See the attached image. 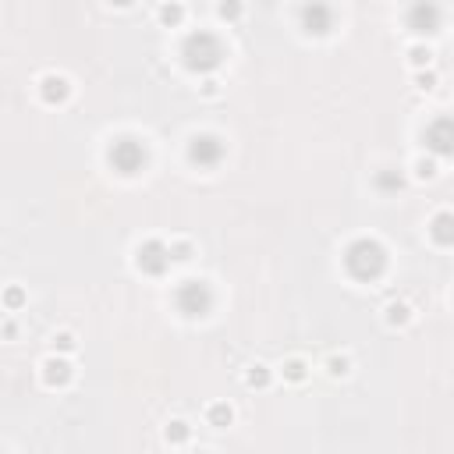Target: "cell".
Returning a JSON list of instances; mask_svg holds the SVG:
<instances>
[{
	"label": "cell",
	"mask_w": 454,
	"mask_h": 454,
	"mask_svg": "<svg viewBox=\"0 0 454 454\" xmlns=\"http://www.w3.org/2000/svg\"><path fill=\"white\" fill-rule=\"evenodd\" d=\"M387 266V252L376 238H355L348 249H345V270L355 277V280H376Z\"/></svg>",
	"instance_id": "6da1fadb"
},
{
	"label": "cell",
	"mask_w": 454,
	"mask_h": 454,
	"mask_svg": "<svg viewBox=\"0 0 454 454\" xmlns=\"http://www.w3.org/2000/svg\"><path fill=\"white\" fill-rule=\"evenodd\" d=\"M181 57H185V64H188L192 71L209 75V71H216L220 61H223V43H220L213 32H202V29H199V32H192V36L185 39Z\"/></svg>",
	"instance_id": "7a4b0ae2"
},
{
	"label": "cell",
	"mask_w": 454,
	"mask_h": 454,
	"mask_svg": "<svg viewBox=\"0 0 454 454\" xmlns=\"http://www.w3.org/2000/svg\"><path fill=\"white\" fill-rule=\"evenodd\" d=\"M174 305L185 312V316H206L213 309V291H209V284L202 277H188L181 280L178 288H174Z\"/></svg>",
	"instance_id": "3957f363"
},
{
	"label": "cell",
	"mask_w": 454,
	"mask_h": 454,
	"mask_svg": "<svg viewBox=\"0 0 454 454\" xmlns=\"http://www.w3.org/2000/svg\"><path fill=\"white\" fill-rule=\"evenodd\" d=\"M110 167L118 170V174H125V178H132V174H139V170L146 167V146L139 142V139H132V135H125V139H118L110 146Z\"/></svg>",
	"instance_id": "277c9868"
},
{
	"label": "cell",
	"mask_w": 454,
	"mask_h": 454,
	"mask_svg": "<svg viewBox=\"0 0 454 454\" xmlns=\"http://www.w3.org/2000/svg\"><path fill=\"white\" fill-rule=\"evenodd\" d=\"M135 266H139L142 273H149V277L167 273V266H170V252H167V245H163L160 238L142 242V245H139V252H135Z\"/></svg>",
	"instance_id": "5b68a950"
},
{
	"label": "cell",
	"mask_w": 454,
	"mask_h": 454,
	"mask_svg": "<svg viewBox=\"0 0 454 454\" xmlns=\"http://www.w3.org/2000/svg\"><path fill=\"white\" fill-rule=\"evenodd\" d=\"M223 142L216 139V135H195L192 142H188V160L195 163V167H216L220 160H223Z\"/></svg>",
	"instance_id": "8992f818"
},
{
	"label": "cell",
	"mask_w": 454,
	"mask_h": 454,
	"mask_svg": "<svg viewBox=\"0 0 454 454\" xmlns=\"http://www.w3.org/2000/svg\"><path fill=\"white\" fill-rule=\"evenodd\" d=\"M302 29L309 36H326L333 29V11L326 4H305L302 8Z\"/></svg>",
	"instance_id": "52a82bcc"
},
{
	"label": "cell",
	"mask_w": 454,
	"mask_h": 454,
	"mask_svg": "<svg viewBox=\"0 0 454 454\" xmlns=\"http://www.w3.org/2000/svg\"><path fill=\"white\" fill-rule=\"evenodd\" d=\"M39 376H43V383H46V387H68V383H71V376H75V369H71V362H68V359H61V355H50V359H43Z\"/></svg>",
	"instance_id": "ba28073f"
},
{
	"label": "cell",
	"mask_w": 454,
	"mask_h": 454,
	"mask_svg": "<svg viewBox=\"0 0 454 454\" xmlns=\"http://www.w3.org/2000/svg\"><path fill=\"white\" fill-rule=\"evenodd\" d=\"M454 142V128H450V121L447 118H436L429 128H426V146L436 153V156H450V146Z\"/></svg>",
	"instance_id": "9c48e42d"
},
{
	"label": "cell",
	"mask_w": 454,
	"mask_h": 454,
	"mask_svg": "<svg viewBox=\"0 0 454 454\" xmlns=\"http://www.w3.org/2000/svg\"><path fill=\"white\" fill-rule=\"evenodd\" d=\"M408 29L412 32H436L440 29V8L436 4H412L408 8Z\"/></svg>",
	"instance_id": "30bf717a"
},
{
	"label": "cell",
	"mask_w": 454,
	"mask_h": 454,
	"mask_svg": "<svg viewBox=\"0 0 454 454\" xmlns=\"http://www.w3.org/2000/svg\"><path fill=\"white\" fill-rule=\"evenodd\" d=\"M39 96H43V103L57 106V103H64L71 96V85H68L64 75H43L39 78Z\"/></svg>",
	"instance_id": "8fae6325"
},
{
	"label": "cell",
	"mask_w": 454,
	"mask_h": 454,
	"mask_svg": "<svg viewBox=\"0 0 454 454\" xmlns=\"http://www.w3.org/2000/svg\"><path fill=\"white\" fill-rule=\"evenodd\" d=\"M206 419H209V426H216V429H227L235 422V408L227 405V401H213L209 408H206Z\"/></svg>",
	"instance_id": "7c38bea8"
},
{
	"label": "cell",
	"mask_w": 454,
	"mask_h": 454,
	"mask_svg": "<svg viewBox=\"0 0 454 454\" xmlns=\"http://www.w3.org/2000/svg\"><path fill=\"white\" fill-rule=\"evenodd\" d=\"M188 436H192V426H188L185 419H170V422H167V429H163V440H167L170 447H181V443H188Z\"/></svg>",
	"instance_id": "4fadbf2b"
},
{
	"label": "cell",
	"mask_w": 454,
	"mask_h": 454,
	"mask_svg": "<svg viewBox=\"0 0 454 454\" xmlns=\"http://www.w3.org/2000/svg\"><path fill=\"white\" fill-rule=\"evenodd\" d=\"M450 227H454V216H450L447 209L433 216V238H436V245H450V242H454V231H450Z\"/></svg>",
	"instance_id": "5bb4252c"
},
{
	"label": "cell",
	"mask_w": 454,
	"mask_h": 454,
	"mask_svg": "<svg viewBox=\"0 0 454 454\" xmlns=\"http://www.w3.org/2000/svg\"><path fill=\"white\" fill-rule=\"evenodd\" d=\"M387 323L390 326H408L412 323V305L408 302H390L387 305Z\"/></svg>",
	"instance_id": "9a60e30c"
},
{
	"label": "cell",
	"mask_w": 454,
	"mask_h": 454,
	"mask_svg": "<svg viewBox=\"0 0 454 454\" xmlns=\"http://www.w3.org/2000/svg\"><path fill=\"white\" fill-rule=\"evenodd\" d=\"M280 373H284V380H288V383H302L309 376V366H305V359H288V362L280 366Z\"/></svg>",
	"instance_id": "2e32d148"
},
{
	"label": "cell",
	"mask_w": 454,
	"mask_h": 454,
	"mask_svg": "<svg viewBox=\"0 0 454 454\" xmlns=\"http://www.w3.org/2000/svg\"><path fill=\"white\" fill-rule=\"evenodd\" d=\"M245 387H252V390H263V387H270V369H266L263 362L249 366V373H245Z\"/></svg>",
	"instance_id": "e0dca14e"
},
{
	"label": "cell",
	"mask_w": 454,
	"mask_h": 454,
	"mask_svg": "<svg viewBox=\"0 0 454 454\" xmlns=\"http://www.w3.org/2000/svg\"><path fill=\"white\" fill-rule=\"evenodd\" d=\"M167 252H170V263H188V259L195 256L192 242H185V238H178V242H170V245H167Z\"/></svg>",
	"instance_id": "ac0fdd59"
},
{
	"label": "cell",
	"mask_w": 454,
	"mask_h": 454,
	"mask_svg": "<svg viewBox=\"0 0 454 454\" xmlns=\"http://www.w3.org/2000/svg\"><path fill=\"white\" fill-rule=\"evenodd\" d=\"M401 174H397V170H380V174H376V188L380 192H401Z\"/></svg>",
	"instance_id": "d6986e66"
},
{
	"label": "cell",
	"mask_w": 454,
	"mask_h": 454,
	"mask_svg": "<svg viewBox=\"0 0 454 454\" xmlns=\"http://www.w3.org/2000/svg\"><path fill=\"white\" fill-rule=\"evenodd\" d=\"M78 348V340H75V333H68V330H61V333H53V355L61 352V355H68V352H75Z\"/></svg>",
	"instance_id": "ffe728a7"
},
{
	"label": "cell",
	"mask_w": 454,
	"mask_h": 454,
	"mask_svg": "<svg viewBox=\"0 0 454 454\" xmlns=\"http://www.w3.org/2000/svg\"><path fill=\"white\" fill-rule=\"evenodd\" d=\"M326 373L330 376H348L352 373V359L348 355H330L326 359Z\"/></svg>",
	"instance_id": "44dd1931"
},
{
	"label": "cell",
	"mask_w": 454,
	"mask_h": 454,
	"mask_svg": "<svg viewBox=\"0 0 454 454\" xmlns=\"http://www.w3.org/2000/svg\"><path fill=\"white\" fill-rule=\"evenodd\" d=\"M408 61H412V68H426V64L433 61V50L422 46V43H415V46L408 50Z\"/></svg>",
	"instance_id": "7402d4cb"
},
{
	"label": "cell",
	"mask_w": 454,
	"mask_h": 454,
	"mask_svg": "<svg viewBox=\"0 0 454 454\" xmlns=\"http://www.w3.org/2000/svg\"><path fill=\"white\" fill-rule=\"evenodd\" d=\"M156 15H160V22H163V25H178V22L185 18V8H181V4H163Z\"/></svg>",
	"instance_id": "603a6c76"
},
{
	"label": "cell",
	"mask_w": 454,
	"mask_h": 454,
	"mask_svg": "<svg viewBox=\"0 0 454 454\" xmlns=\"http://www.w3.org/2000/svg\"><path fill=\"white\" fill-rule=\"evenodd\" d=\"M4 305H8V309H22V305H25V291L18 288V284H11V288L4 291Z\"/></svg>",
	"instance_id": "cb8c5ba5"
},
{
	"label": "cell",
	"mask_w": 454,
	"mask_h": 454,
	"mask_svg": "<svg viewBox=\"0 0 454 454\" xmlns=\"http://www.w3.org/2000/svg\"><path fill=\"white\" fill-rule=\"evenodd\" d=\"M415 178H419V181L436 178V160H415Z\"/></svg>",
	"instance_id": "d4e9b609"
},
{
	"label": "cell",
	"mask_w": 454,
	"mask_h": 454,
	"mask_svg": "<svg viewBox=\"0 0 454 454\" xmlns=\"http://www.w3.org/2000/svg\"><path fill=\"white\" fill-rule=\"evenodd\" d=\"M216 15H220L223 22H235V18H242V4H220Z\"/></svg>",
	"instance_id": "484cf974"
},
{
	"label": "cell",
	"mask_w": 454,
	"mask_h": 454,
	"mask_svg": "<svg viewBox=\"0 0 454 454\" xmlns=\"http://www.w3.org/2000/svg\"><path fill=\"white\" fill-rule=\"evenodd\" d=\"M415 85H419L422 92L436 89V71H419V75H415Z\"/></svg>",
	"instance_id": "4316f807"
},
{
	"label": "cell",
	"mask_w": 454,
	"mask_h": 454,
	"mask_svg": "<svg viewBox=\"0 0 454 454\" xmlns=\"http://www.w3.org/2000/svg\"><path fill=\"white\" fill-rule=\"evenodd\" d=\"M199 92H202L206 99H213V96H220V82H216L213 75H206V82L199 85Z\"/></svg>",
	"instance_id": "83f0119b"
},
{
	"label": "cell",
	"mask_w": 454,
	"mask_h": 454,
	"mask_svg": "<svg viewBox=\"0 0 454 454\" xmlns=\"http://www.w3.org/2000/svg\"><path fill=\"white\" fill-rule=\"evenodd\" d=\"M192 454H202V450H192Z\"/></svg>",
	"instance_id": "f1b7e54d"
}]
</instances>
